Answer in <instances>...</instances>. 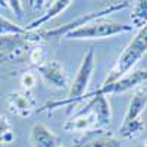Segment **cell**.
I'll return each mask as SVG.
<instances>
[{
	"instance_id": "1",
	"label": "cell",
	"mask_w": 147,
	"mask_h": 147,
	"mask_svg": "<svg viewBox=\"0 0 147 147\" xmlns=\"http://www.w3.org/2000/svg\"><path fill=\"white\" fill-rule=\"evenodd\" d=\"M147 53V25L138 30V32L134 35V38L128 43V46L124 49V52L118 57L115 66L107 74V78L103 84H110L121 77L127 75L132 69L138 60Z\"/></svg>"
},
{
	"instance_id": "2",
	"label": "cell",
	"mask_w": 147,
	"mask_h": 147,
	"mask_svg": "<svg viewBox=\"0 0 147 147\" xmlns=\"http://www.w3.org/2000/svg\"><path fill=\"white\" fill-rule=\"evenodd\" d=\"M94 69H96V55H94V50H88L87 53L84 55L81 63H80V68L75 74V78L71 82L69 85V91H68V97L65 100H60V102H55V103H49L46 106H43L41 109H38V112H43L47 107H57V106H66V105H74L77 103L78 100H82L84 99V94L87 91L88 85H90V81H91V77L94 74Z\"/></svg>"
},
{
	"instance_id": "3",
	"label": "cell",
	"mask_w": 147,
	"mask_h": 147,
	"mask_svg": "<svg viewBox=\"0 0 147 147\" xmlns=\"http://www.w3.org/2000/svg\"><path fill=\"white\" fill-rule=\"evenodd\" d=\"M132 30L134 28L128 24H121L112 19L99 18L85 24L78 30L68 32L65 37L68 40H97V38H106V37H113L118 34L131 32Z\"/></svg>"
},
{
	"instance_id": "4",
	"label": "cell",
	"mask_w": 147,
	"mask_h": 147,
	"mask_svg": "<svg viewBox=\"0 0 147 147\" xmlns=\"http://www.w3.org/2000/svg\"><path fill=\"white\" fill-rule=\"evenodd\" d=\"M129 6V2H113V3H109L107 6L102 7L100 10H96L91 12V13L87 15H81L77 19H72L71 22L65 24L62 27H56L53 30H38V35H40V43L46 41V40H50V38H59V37H65L68 32L74 31V30H78L82 25L88 24L94 19H99V18H105L106 15L110 13H115L118 10H122Z\"/></svg>"
},
{
	"instance_id": "5",
	"label": "cell",
	"mask_w": 147,
	"mask_h": 147,
	"mask_svg": "<svg viewBox=\"0 0 147 147\" xmlns=\"http://www.w3.org/2000/svg\"><path fill=\"white\" fill-rule=\"evenodd\" d=\"M35 46L37 44L31 43L27 38V34L15 37H0V63L25 62Z\"/></svg>"
},
{
	"instance_id": "6",
	"label": "cell",
	"mask_w": 147,
	"mask_h": 147,
	"mask_svg": "<svg viewBox=\"0 0 147 147\" xmlns=\"http://www.w3.org/2000/svg\"><path fill=\"white\" fill-rule=\"evenodd\" d=\"M147 82V69H138L134 72H128L127 75L121 77L119 80L110 82V84H102L99 90H96V94H103V96H110V94H119L125 93L129 90H136L140 85Z\"/></svg>"
},
{
	"instance_id": "7",
	"label": "cell",
	"mask_w": 147,
	"mask_h": 147,
	"mask_svg": "<svg viewBox=\"0 0 147 147\" xmlns=\"http://www.w3.org/2000/svg\"><path fill=\"white\" fill-rule=\"evenodd\" d=\"M6 109L15 116L28 118L35 112V99L28 90L13 91L6 99Z\"/></svg>"
},
{
	"instance_id": "8",
	"label": "cell",
	"mask_w": 147,
	"mask_h": 147,
	"mask_svg": "<svg viewBox=\"0 0 147 147\" xmlns=\"http://www.w3.org/2000/svg\"><path fill=\"white\" fill-rule=\"evenodd\" d=\"M38 74L49 87L56 90L68 87V75L59 60H47V62L38 65Z\"/></svg>"
},
{
	"instance_id": "9",
	"label": "cell",
	"mask_w": 147,
	"mask_h": 147,
	"mask_svg": "<svg viewBox=\"0 0 147 147\" xmlns=\"http://www.w3.org/2000/svg\"><path fill=\"white\" fill-rule=\"evenodd\" d=\"M87 105L94 113L96 122H97V129H103L109 125L110 118H112V110H110V103L107 100V96L103 94H96L91 93L85 96Z\"/></svg>"
},
{
	"instance_id": "10",
	"label": "cell",
	"mask_w": 147,
	"mask_h": 147,
	"mask_svg": "<svg viewBox=\"0 0 147 147\" xmlns=\"http://www.w3.org/2000/svg\"><path fill=\"white\" fill-rule=\"evenodd\" d=\"M146 107H147V82L137 87L136 90H132V94H131V99H129L122 124L141 119V113L144 112Z\"/></svg>"
},
{
	"instance_id": "11",
	"label": "cell",
	"mask_w": 147,
	"mask_h": 147,
	"mask_svg": "<svg viewBox=\"0 0 147 147\" xmlns=\"http://www.w3.org/2000/svg\"><path fill=\"white\" fill-rule=\"evenodd\" d=\"M91 128H97V122L94 113L91 112V109L88 107L87 103L80 112H77L69 121H66L63 125V129L68 132H87Z\"/></svg>"
},
{
	"instance_id": "12",
	"label": "cell",
	"mask_w": 147,
	"mask_h": 147,
	"mask_svg": "<svg viewBox=\"0 0 147 147\" xmlns=\"http://www.w3.org/2000/svg\"><path fill=\"white\" fill-rule=\"evenodd\" d=\"M72 5L71 0H55L50 3L41 15H38L35 19H32L28 25H25L27 31H35V30H41V27L44 24H47L49 21H52L53 18H56L57 15H60L62 12H65L69 6Z\"/></svg>"
},
{
	"instance_id": "13",
	"label": "cell",
	"mask_w": 147,
	"mask_h": 147,
	"mask_svg": "<svg viewBox=\"0 0 147 147\" xmlns=\"http://www.w3.org/2000/svg\"><path fill=\"white\" fill-rule=\"evenodd\" d=\"M31 147H59L60 141L56 134L44 124H35L30 132Z\"/></svg>"
},
{
	"instance_id": "14",
	"label": "cell",
	"mask_w": 147,
	"mask_h": 147,
	"mask_svg": "<svg viewBox=\"0 0 147 147\" xmlns=\"http://www.w3.org/2000/svg\"><path fill=\"white\" fill-rule=\"evenodd\" d=\"M129 19H131V27L132 28L140 30L144 25H147V0L134 2Z\"/></svg>"
},
{
	"instance_id": "15",
	"label": "cell",
	"mask_w": 147,
	"mask_h": 147,
	"mask_svg": "<svg viewBox=\"0 0 147 147\" xmlns=\"http://www.w3.org/2000/svg\"><path fill=\"white\" fill-rule=\"evenodd\" d=\"M144 132V121L138 119L134 122H127V124H121L119 127V137L131 140V138H137Z\"/></svg>"
},
{
	"instance_id": "16",
	"label": "cell",
	"mask_w": 147,
	"mask_h": 147,
	"mask_svg": "<svg viewBox=\"0 0 147 147\" xmlns=\"http://www.w3.org/2000/svg\"><path fill=\"white\" fill-rule=\"evenodd\" d=\"M25 27L19 25L16 22H12L7 18L0 15V37H15V35H25Z\"/></svg>"
},
{
	"instance_id": "17",
	"label": "cell",
	"mask_w": 147,
	"mask_h": 147,
	"mask_svg": "<svg viewBox=\"0 0 147 147\" xmlns=\"http://www.w3.org/2000/svg\"><path fill=\"white\" fill-rule=\"evenodd\" d=\"M77 147H121V140L112 136H99L85 140Z\"/></svg>"
},
{
	"instance_id": "18",
	"label": "cell",
	"mask_w": 147,
	"mask_h": 147,
	"mask_svg": "<svg viewBox=\"0 0 147 147\" xmlns=\"http://www.w3.org/2000/svg\"><path fill=\"white\" fill-rule=\"evenodd\" d=\"M35 82H37V77L32 72H25L21 78V85L24 87V90H28V91L35 85Z\"/></svg>"
},
{
	"instance_id": "19",
	"label": "cell",
	"mask_w": 147,
	"mask_h": 147,
	"mask_svg": "<svg viewBox=\"0 0 147 147\" xmlns=\"http://www.w3.org/2000/svg\"><path fill=\"white\" fill-rule=\"evenodd\" d=\"M41 59H43V49H41L40 44H37L31 50L28 60L31 63H34V65H41Z\"/></svg>"
},
{
	"instance_id": "20",
	"label": "cell",
	"mask_w": 147,
	"mask_h": 147,
	"mask_svg": "<svg viewBox=\"0 0 147 147\" xmlns=\"http://www.w3.org/2000/svg\"><path fill=\"white\" fill-rule=\"evenodd\" d=\"M7 7L13 12V13H15L19 19L24 16V12H22L24 3H22V2H18V0H16V2H13V0H10V2H7Z\"/></svg>"
},
{
	"instance_id": "21",
	"label": "cell",
	"mask_w": 147,
	"mask_h": 147,
	"mask_svg": "<svg viewBox=\"0 0 147 147\" xmlns=\"http://www.w3.org/2000/svg\"><path fill=\"white\" fill-rule=\"evenodd\" d=\"M9 131H12V129H10V122H9L6 118L0 116V143H2L3 136H5L6 132H9Z\"/></svg>"
},
{
	"instance_id": "22",
	"label": "cell",
	"mask_w": 147,
	"mask_h": 147,
	"mask_svg": "<svg viewBox=\"0 0 147 147\" xmlns=\"http://www.w3.org/2000/svg\"><path fill=\"white\" fill-rule=\"evenodd\" d=\"M13 138H15L13 132H12V131H9V132H6L5 136H3V138H2V143H12V141H13Z\"/></svg>"
},
{
	"instance_id": "23",
	"label": "cell",
	"mask_w": 147,
	"mask_h": 147,
	"mask_svg": "<svg viewBox=\"0 0 147 147\" xmlns=\"http://www.w3.org/2000/svg\"><path fill=\"white\" fill-rule=\"evenodd\" d=\"M59 147H66V146H59Z\"/></svg>"
},
{
	"instance_id": "24",
	"label": "cell",
	"mask_w": 147,
	"mask_h": 147,
	"mask_svg": "<svg viewBox=\"0 0 147 147\" xmlns=\"http://www.w3.org/2000/svg\"><path fill=\"white\" fill-rule=\"evenodd\" d=\"M140 147H146V146H144V144H143V146H140Z\"/></svg>"
}]
</instances>
